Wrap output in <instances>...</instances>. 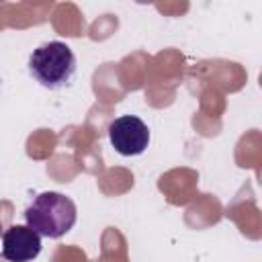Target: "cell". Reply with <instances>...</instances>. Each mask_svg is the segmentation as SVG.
<instances>
[{
	"instance_id": "277c9868",
	"label": "cell",
	"mask_w": 262,
	"mask_h": 262,
	"mask_svg": "<svg viewBox=\"0 0 262 262\" xmlns=\"http://www.w3.org/2000/svg\"><path fill=\"white\" fill-rule=\"evenodd\" d=\"M41 252V235L29 225H10L2 233V256L8 262H29Z\"/></svg>"
},
{
	"instance_id": "3957f363",
	"label": "cell",
	"mask_w": 262,
	"mask_h": 262,
	"mask_svg": "<svg viewBox=\"0 0 262 262\" xmlns=\"http://www.w3.org/2000/svg\"><path fill=\"white\" fill-rule=\"evenodd\" d=\"M108 139L121 156H139L149 143V131L139 117L123 115L108 125Z\"/></svg>"
},
{
	"instance_id": "7a4b0ae2",
	"label": "cell",
	"mask_w": 262,
	"mask_h": 262,
	"mask_svg": "<svg viewBox=\"0 0 262 262\" xmlns=\"http://www.w3.org/2000/svg\"><path fill=\"white\" fill-rule=\"evenodd\" d=\"M31 76L45 88H61L70 84L76 72V55L61 41H49L39 45L29 57Z\"/></svg>"
},
{
	"instance_id": "6da1fadb",
	"label": "cell",
	"mask_w": 262,
	"mask_h": 262,
	"mask_svg": "<svg viewBox=\"0 0 262 262\" xmlns=\"http://www.w3.org/2000/svg\"><path fill=\"white\" fill-rule=\"evenodd\" d=\"M78 211L70 196L61 192H41L33 199V203L25 209L27 225L45 237H61L76 223Z\"/></svg>"
}]
</instances>
